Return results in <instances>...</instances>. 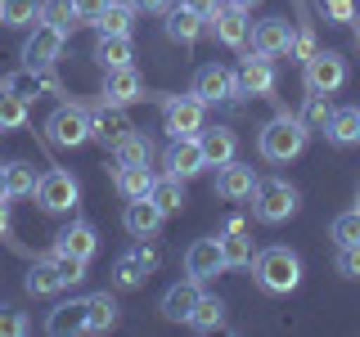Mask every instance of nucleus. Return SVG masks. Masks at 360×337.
<instances>
[{
	"instance_id": "nucleus-17",
	"label": "nucleus",
	"mask_w": 360,
	"mask_h": 337,
	"mask_svg": "<svg viewBox=\"0 0 360 337\" xmlns=\"http://www.w3.org/2000/svg\"><path fill=\"white\" fill-rule=\"evenodd\" d=\"M122 225H127L131 239H153L158 225H162V207L153 198H127V211H122Z\"/></svg>"
},
{
	"instance_id": "nucleus-23",
	"label": "nucleus",
	"mask_w": 360,
	"mask_h": 337,
	"mask_svg": "<svg viewBox=\"0 0 360 337\" xmlns=\"http://www.w3.org/2000/svg\"><path fill=\"white\" fill-rule=\"evenodd\" d=\"M324 135H329V144H338V149L356 144L360 140V108H333L329 121H324Z\"/></svg>"
},
{
	"instance_id": "nucleus-52",
	"label": "nucleus",
	"mask_w": 360,
	"mask_h": 337,
	"mask_svg": "<svg viewBox=\"0 0 360 337\" xmlns=\"http://www.w3.org/2000/svg\"><path fill=\"white\" fill-rule=\"evenodd\" d=\"M356 211H360V194H356Z\"/></svg>"
},
{
	"instance_id": "nucleus-13",
	"label": "nucleus",
	"mask_w": 360,
	"mask_h": 337,
	"mask_svg": "<svg viewBox=\"0 0 360 337\" xmlns=\"http://www.w3.org/2000/svg\"><path fill=\"white\" fill-rule=\"evenodd\" d=\"M194 95L202 99V104H225V99L239 95V81H234L230 67L207 63V67H198V77H194Z\"/></svg>"
},
{
	"instance_id": "nucleus-36",
	"label": "nucleus",
	"mask_w": 360,
	"mask_h": 337,
	"mask_svg": "<svg viewBox=\"0 0 360 337\" xmlns=\"http://www.w3.org/2000/svg\"><path fill=\"white\" fill-rule=\"evenodd\" d=\"M41 0H0V22L5 27H37Z\"/></svg>"
},
{
	"instance_id": "nucleus-2",
	"label": "nucleus",
	"mask_w": 360,
	"mask_h": 337,
	"mask_svg": "<svg viewBox=\"0 0 360 337\" xmlns=\"http://www.w3.org/2000/svg\"><path fill=\"white\" fill-rule=\"evenodd\" d=\"M252 275L266 292L288 297V292L302 284V256L292 252V247H266V252L252 256Z\"/></svg>"
},
{
	"instance_id": "nucleus-41",
	"label": "nucleus",
	"mask_w": 360,
	"mask_h": 337,
	"mask_svg": "<svg viewBox=\"0 0 360 337\" xmlns=\"http://www.w3.org/2000/svg\"><path fill=\"white\" fill-rule=\"evenodd\" d=\"M329 95H307V108H302V121H307V131H324V121H329Z\"/></svg>"
},
{
	"instance_id": "nucleus-53",
	"label": "nucleus",
	"mask_w": 360,
	"mask_h": 337,
	"mask_svg": "<svg viewBox=\"0 0 360 337\" xmlns=\"http://www.w3.org/2000/svg\"><path fill=\"white\" fill-rule=\"evenodd\" d=\"M356 41H360V27H356Z\"/></svg>"
},
{
	"instance_id": "nucleus-8",
	"label": "nucleus",
	"mask_w": 360,
	"mask_h": 337,
	"mask_svg": "<svg viewBox=\"0 0 360 337\" xmlns=\"http://www.w3.org/2000/svg\"><path fill=\"white\" fill-rule=\"evenodd\" d=\"M131 131H135V121L122 112V104H99L90 112V140H99L104 149H117Z\"/></svg>"
},
{
	"instance_id": "nucleus-3",
	"label": "nucleus",
	"mask_w": 360,
	"mask_h": 337,
	"mask_svg": "<svg viewBox=\"0 0 360 337\" xmlns=\"http://www.w3.org/2000/svg\"><path fill=\"white\" fill-rule=\"evenodd\" d=\"M297 207H302V198H297V189H292L288 180H279V176L257 180V189H252V216L262 220V225H284V220L297 216Z\"/></svg>"
},
{
	"instance_id": "nucleus-21",
	"label": "nucleus",
	"mask_w": 360,
	"mask_h": 337,
	"mask_svg": "<svg viewBox=\"0 0 360 337\" xmlns=\"http://www.w3.org/2000/svg\"><path fill=\"white\" fill-rule=\"evenodd\" d=\"M198 144H202V162L207 166H225V162H234V153H239V140H234L230 126H212V131L202 126Z\"/></svg>"
},
{
	"instance_id": "nucleus-45",
	"label": "nucleus",
	"mask_w": 360,
	"mask_h": 337,
	"mask_svg": "<svg viewBox=\"0 0 360 337\" xmlns=\"http://www.w3.org/2000/svg\"><path fill=\"white\" fill-rule=\"evenodd\" d=\"M288 54H297V59L307 63L311 54H315V37H311V32H292V45H288Z\"/></svg>"
},
{
	"instance_id": "nucleus-24",
	"label": "nucleus",
	"mask_w": 360,
	"mask_h": 337,
	"mask_svg": "<svg viewBox=\"0 0 360 337\" xmlns=\"http://www.w3.org/2000/svg\"><path fill=\"white\" fill-rule=\"evenodd\" d=\"M117 324V297L112 292H90L86 297V333H108Z\"/></svg>"
},
{
	"instance_id": "nucleus-15",
	"label": "nucleus",
	"mask_w": 360,
	"mask_h": 337,
	"mask_svg": "<svg viewBox=\"0 0 360 337\" xmlns=\"http://www.w3.org/2000/svg\"><path fill=\"white\" fill-rule=\"evenodd\" d=\"M257 180L262 176H257L248 162H225V166H217V194L225 202H243V198H252Z\"/></svg>"
},
{
	"instance_id": "nucleus-43",
	"label": "nucleus",
	"mask_w": 360,
	"mask_h": 337,
	"mask_svg": "<svg viewBox=\"0 0 360 337\" xmlns=\"http://www.w3.org/2000/svg\"><path fill=\"white\" fill-rule=\"evenodd\" d=\"M22 333H32L27 315H18V310H0V337H22Z\"/></svg>"
},
{
	"instance_id": "nucleus-14",
	"label": "nucleus",
	"mask_w": 360,
	"mask_h": 337,
	"mask_svg": "<svg viewBox=\"0 0 360 337\" xmlns=\"http://www.w3.org/2000/svg\"><path fill=\"white\" fill-rule=\"evenodd\" d=\"M162 166L172 176H180V180H194L202 166V144H198V135H176L172 140V149H167V157H162Z\"/></svg>"
},
{
	"instance_id": "nucleus-50",
	"label": "nucleus",
	"mask_w": 360,
	"mask_h": 337,
	"mask_svg": "<svg viewBox=\"0 0 360 337\" xmlns=\"http://www.w3.org/2000/svg\"><path fill=\"white\" fill-rule=\"evenodd\" d=\"M0 198H9V185H5V166H0Z\"/></svg>"
},
{
	"instance_id": "nucleus-1",
	"label": "nucleus",
	"mask_w": 360,
	"mask_h": 337,
	"mask_svg": "<svg viewBox=\"0 0 360 337\" xmlns=\"http://www.w3.org/2000/svg\"><path fill=\"white\" fill-rule=\"evenodd\" d=\"M311 131L302 117H292V112H279V117H270L262 135H257V153L266 157V162H292V157H302L307 149Z\"/></svg>"
},
{
	"instance_id": "nucleus-19",
	"label": "nucleus",
	"mask_w": 360,
	"mask_h": 337,
	"mask_svg": "<svg viewBox=\"0 0 360 337\" xmlns=\"http://www.w3.org/2000/svg\"><path fill=\"white\" fill-rule=\"evenodd\" d=\"M198 297H202V284L185 275V284H172V288L162 292V306H158V310H162V319L180 324V319H189V310L198 306Z\"/></svg>"
},
{
	"instance_id": "nucleus-22",
	"label": "nucleus",
	"mask_w": 360,
	"mask_h": 337,
	"mask_svg": "<svg viewBox=\"0 0 360 337\" xmlns=\"http://www.w3.org/2000/svg\"><path fill=\"white\" fill-rule=\"evenodd\" d=\"M45 333H54V337L86 333V297L82 301H59V306L45 315Z\"/></svg>"
},
{
	"instance_id": "nucleus-39",
	"label": "nucleus",
	"mask_w": 360,
	"mask_h": 337,
	"mask_svg": "<svg viewBox=\"0 0 360 337\" xmlns=\"http://www.w3.org/2000/svg\"><path fill=\"white\" fill-rule=\"evenodd\" d=\"M329 239L338 243V247H347V243H360V211L352 207V211H342L333 225H329Z\"/></svg>"
},
{
	"instance_id": "nucleus-28",
	"label": "nucleus",
	"mask_w": 360,
	"mask_h": 337,
	"mask_svg": "<svg viewBox=\"0 0 360 337\" xmlns=\"http://www.w3.org/2000/svg\"><path fill=\"white\" fill-rule=\"evenodd\" d=\"M63 288L68 284H63L59 265H54L50 256H41V261L27 270V292H32V297H50V292H63Z\"/></svg>"
},
{
	"instance_id": "nucleus-44",
	"label": "nucleus",
	"mask_w": 360,
	"mask_h": 337,
	"mask_svg": "<svg viewBox=\"0 0 360 337\" xmlns=\"http://www.w3.org/2000/svg\"><path fill=\"white\" fill-rule=\"evenodd\" d=\"M320 5H324V18H333V22H352V14H356L352 0H320Z\"/></svg>"
},
{
	"instance_id": "nucleus-32",
	"label": "nucleus",
	"mask_w": 360,
	"mask_h": 337,
	"mask_svg": "<svg viewBox=\"0 0 360 337\" xmlns=\"http://www.w3.org/2000/svg\"><path fill=\"white\" fill-rule=\"evenodd\" d=\"M112 180H117V194L122 198H149L158 176L149 171V166H117V176H112Z\"/></svg>"
},
{
	"instance_id": "nucleus-34",
	"label": "nucleus",
	"mask_w": 360,
	"mask_h": 337,
	"mask_svg": "<svg viewBox=\"0 0 360 337\" xmlns=\"http://www.w3.org/2000/svg\"><path fill=\"white\" fill-rule=\"evenodd\" d=\"M112 157H117V166H149L153 162V140L140 135V131H131L127 140L112 149Z\"/></svg>"
},
{
	"instance_id": "nucleus-11",
	"label": "nucleus",
	"mask_w": 360,
	"mask_h": 337,
	"mask_svg": "<svg viewBox=\"0 0 360 337\" xmlns=\"http://www.w3.org/2000/svg\"><path fill=\"white\" fill-rule=\"evenodd\" d=\"M221 270H230L225 256H221V239H194L189 243V252H185V275L189 279L207 284V279H217Z\"/></svg>"
},
{
	"instance_id": "nucleus-29",
	"label": "nucleus",
	"mask_w": 360,
	"mask_h": 337,
	"mask_svg": "<svg viewBox=\"0 0 360 337\" xmlns=\"http://www.w3.org/2000/svg\"><path fill=\"white\" fill-rule=\"evenodd\" d=\"M185 324H189L194 333H217L221 324H225V301H221V297H207V292H202L198 306L189 310V319H185Z\"/></svg>"
},
{
	"instance_id": "nucleus-6",
	"label": "nucleus",
	"mask_w": 360,
	"mask_h": 337,
	"mask_svg": "<svg viewBox=\"0 0 360 337\" xmlns=\"http://www.w3.org/2000/svg\"><path fill=\"white\" fill-rule=\"evenodd\" d=\"M202 112H207V104L189 90V95H167L162 99V126L167 135H198L202 131Z\"/></svg>"
},
{
	"instance_id": "nucleus-38",
	"label": "nucleus",
	"mask_w": 360,
	"mask_h": 337,
	"mask_svg": "<svg viewBox=\"0 0 360 337\" xmlns=\"http://www.w3.org/2000/svg\"><path fill=\"white\" fill-rule=\"evenodd\" d=\"M221 256H225V265H252V239H248L243 230H230V234H221Z\"/></svg>"
},
{
	"instance_id": "nucleus-31",
	"label": "nucleus",
	"mask_w": 360,
	"mask_h": 337,
	"mask_svg": "<svg viewBox=\"0 0 360 337\" xmlns=\"http://www.w3.org/2000/svg\"><path fill=\"white\" fill-rule=\"evenodd\" d=\"M37 22H50V27H59L63 37H72V32L82 27V14H77L72 0H41V18Z\"/></svg>"
},
{
	"instance_id": "nucleus-51",
	"label": "nucleus",
	"mask_w": 360,
	"mask_h": 337,
	"mask_svg": "<svg viewBox=\"0 0 360 337\" xmlns=\"http://www.w3.org/2000/svg\"><path fill=\"white\" fill-rule=\"evenodd\" d=\"M230 5H243V9H252V5H257V0H230Z\"/></svg>"
},
{
	"instance_id": "nucleus-7",
	"label": "nucleus",
	"mask_w": 360,
	"mask_h": 337,
	"mask_svg": "<svg viewBox=\"0 0 360 337\" xmlns=\"http://www.w3.org/2000/svg\"><path fill=\"white\" fill-rule=\"evenodd\" d=\"M302 67H307V90L311 95H333V90H342V81H347V59L333 54V50H315Z\"/></svg>"
},
{
	"instance_id": "nucleus-35",
	"label": "nucleus",
	"mask_w": 360,
	"mask_h": 337,
	"mask_svg": "<svg viewBox=\"0 0 360 337\" xmlns=\"http://www.w3.org/2000/svg\"><path fill=\"white\" fill-rule=\"evenodd\" d=\"M27 126V99L18 90L0 86V131H22Z\"/></svg>"
},
{
	"instance_id": "nucleus-46",
	"label": "nucleus",
	"mask_w": 360,
	"mask_h": 337,
	"mask_svg": "<svg viewBox=\"0 0 360 337\" xmlns=\"http://www.w3.org/2000/svg\"><path fill=\"white\" fill-rule=\"evenodd\" d=\"M72 5H77V14H82V22H95L108 9V0H72Z\"/></svg>"
},
{
	"instance_id": "nucleus-25",
	"label": "nucleus",
	"mask_w": 360,
	"mask_h": 337,
	"mask_svg": "<svg viewBox=\"0 0 360 337\" xmlns=\"http://www.w3.org/2000/svg\"><path fill=\"white\" fill-rule=\"evenodd\" d=\"M135 59V45H131V37H108V32H99V41H95V63L104 67H127Z\"/></svg>"
},
{
	"instance_id": "nucleus-33",
	"label": "nucleus",
	"mask_w": 360,
	"mask_h": 337,
	"mask_svg": "<svg viewBox=\"0 0 360 337\" xmlns=\"http://www.w3.org/2000/svg\"><path fill=\"white\" fill-rule=\"evenodd\" d=\"M153 270L135 256V247L127 256H117V265H112V288H122V292H131V288H144V279H149Z\"/></svg>"
},
{
	"instance_id": "nucleus-10",
	"label": "nucleus",
	"mask_w": 360,
	"mask_h": 337,
	"mask_svg": "<svg viewBox=\"0 0 360 337\" xmlns=\"http://www.w3.org/2000/svg\"><path fill=\"white\" fill-rule=\"evenodd\" d=\"M207 22H212V37H217L221 45H234V50H243L248 37H252L248 9H243V5H230V0H225V5H221V9H217V14H212Z\"/></svg>"
},
{
	"instance_id": "nucleus-5",
	"label": "nucleus",
	"mask_w": 360,
	"mask_h": 337,
	"mask_svg": "<svg viewBox=\"0 0 360 337\" xmlns=\"http://www.w3.org/2000/svg\"><path fill=\"white\" fill-rule=\"evenodd\" d=\"M45 135H50V144H59V149H82L90 140V108L59 104L50 112V121H45Z\"/></svg>"
},
{
	"instance_id": "nucleus-4",
	"label": "nucleus",
	"mask_w": 360,
	"mask_h": 337,
	"mask_svg": "<svg viewBox=\"0 0 360 337\" xmlns=\"http://www.w3.org/2000/svg\"><path fill=\"white\" fill-rule=\"evenodd\" d=\"M37 207L45 211V216H63V211L77 207V198H82V185H77L72 171H63V166H50L41 180H37Z\"/></svg>"
},
{
	"instance_id": "nucleus-12",
	"label": "nucleus",
	"mask_w": 360,
	"mask_h": 337,
	"mask_svg": "<svg viewBox=\"0 0 360 337\" xmlns=\"http://www.w3.org/2000/svg\"><path fill=\"white\" fill-rule=\"evenodd\" d=\"M234 81H239V95H252V99H266L270 90H275V67H270V54H248L239 63V72H234Z\"/></svg>"
},
{
	"instance_id": "nucleus-16",
	"label": "nucleus",
	"mask_w": 360,
	"mask_h": 337,
	"mask_svg": "<svg viewBox=\"0 0 360 337\" xmlns=\"http://www.w3.org/2000/svg\"><path fill=\"white\" fill-rule=\"evenodd\" d=\"M104 104H135V99H144V81H140V72L127 63V67H108V77H104Z\"/></svg>"
},
{
	"instance_id": "nucleus-42",
	"label": "nucleus",
	"mask_w": 360,
	"mask_h": 337,
	"mask_svg": "<svg viewBox=\"0 0 360 337\" xmlns=\"http://www.w3.org/2000/svg\"><path fill=\"white\" fill-rule=\"evenodd\" d=\"M338 275H342V279H360V243L338 247Z\"/></svg>"
},
{
	"instance_id": "nucleus-26",
	"label": "nucleus",
	"mask_w": 360,
	"mask_h": 337,
	"mask_svg": "<svg viewBox=\"0 0 360 337\" xmlns=\"http://www.w3.org/2000/svg\"><path fill=\"white\" fill-rule=\"evenodd\" d=\"M95 32H108V37H131L135 27V5L131 0H108V9L99 14L95 22H90Z\"/></svg>"
},
{
	"instance_id": "nucleus-49",
	"label": "nucleus",
	"mask_w": 360,
	"mask_h": 337,
	"mask_svg": "<svg viewBox=\"0 0 360 337\" xmlns=\"http://www.w3.org/2000/svg\"><path fill=\"white\" fill-rule=\"evenodd\" d=\"M0 239H9V198H0Z\"/></svg>"
},
{
	"instance_id": "nucleus-47",
	"label": "nucleus",
	"mask_w": 360,
	"mask_h": 337,
	"mask_svg": "<svg viewBox=\"0 0 360 337\" xmlns=\"http://www.w3.org/2000/svg\"><path fill=\"white\" fill-rule=\"evenodd\" d=\"M180 5H189L198 18H212V14H217V9L225 5V0H180Z\"/></svg>"
},
{
	"instance_id": "nucleus-40",
	"label": "nucleus",
	"mask_w": 360,
	"mask_h": 337,
	"mask_svg": "<svg viewBox=\"0 0 360 337\" xmlns=\"http://www.w3.org/2000/svg\"><path fill=\"white\" fill-rule=\"evenodd\" d=\"M45 256H50V261L59 265V275H63V284H68V288H72V284H82V279H86V265H90V261H77V256H68V252H54V247H50Z\"/></svg>"
},
{
	"instance_id": "nucleus-37",
	"label": "nucleus",
	"mask_w": 360,
	"mask_h": 337,
	"mask_svg": "<svg viewBox=\"0 0 360 337\" xmlns=\"http://www.w3.org/2000/svg\"><path fill=\"white\" fill-rule=\"evenodd\" d=\"M37 166L32 162H5V185H9V198H32L37 194Z\"/></svg>"
},
{
	"instance_id": "nucleus-20",
	"label": "nucleus",
	"mask_w": 360,
	"mask_h": 337,
	"mask_svg": "<svg viewBox=\"0 0 360 337\" xmlns=\"http://www.w3.org/2000/svg\"><path fill=\"white\" fill-rule=\"evenodd\" d=\"M54 252H68V256H77V261H90V256L99 252V234H95V225H86V220H72L68 230L54 239Z\"/></svg>"
},
{
	"instance_id": "nucleus-18",
	"label": "nucleus",
	"mask_w": 360,
	"mask_h": 337,
	"mask_svg": "<svg viewBox=\"0 0 360 337\" xmlns=\"http://www.w3.org/2000/svg\"><path fill=\"white\" fill-rule=\"evenodd\" d=\"M292 45V22L288 18H266V22H252V50L257 54H288Z\"/></svg>"
},
{
	"instance_id": "nucleus-9",
	"label": "nucleus",
	"mask_w": 360,
	"mask_h": 337,
	"mask_svg": "<svg viewBox=\"0 0 360 337\" xmlns=\"http://www.w3.org/2000/svg\"><path fill=\"white\" fill-rule=\"evenodd\" d=\"M63 32L50 27V22H37V32H32L27 41H22V67H50L54 59L63 54Z\"/></svg>"
},
{
	"instance_id": "nucleus-30",
	"label": "nucleus",
	"mask_w": 360,
	"mask_h": 337,
	"mask_svg": "<svg viewBox=\"0 0 360 337\" xmlns=\"http://www.w3.org/2000/svg\"><path fill=\"white\" fill-rule=\"evenodd\" d=\"M149 198L158 202V207H162V216H176V211L185 207V180H180V176H172V171H167V176H158V180H153V194H149Z\"/></svg>"
},
{
	"instance_id": "nucleus-48",
	"label": "nucleus",
	"mask_w": 360,
	"mask_h": 337,
	"mask_svg": "<svg viewBox=\"0 0 360 337\" xmlns=\"http://www.w3.org/2000/svg\"><path fill=\"white\" fill-rule=\"evenodd\" d=\"M131 5H135V14H140V9L144 14H158V9H167V0H131Z\"/></svg>"
},
{
	"instance_id": "nucleus-27",
	"label": "nucleus",
	"mask_w": 360,
	"mask_h": 337,
	"mask_svg": "<svg viewBox=\"0 0 360 337\" xmlns=\"http://www.w3.org/2000/svg\"><path fill=\"white\" fill-rule=\"evenodd\" d=\"M202 22L207 18H198L189 5H180V9H167V37L180 41V45H194L202 37Z\"/></svg>"
}]
</instances>
